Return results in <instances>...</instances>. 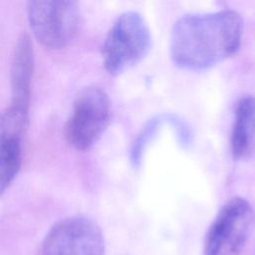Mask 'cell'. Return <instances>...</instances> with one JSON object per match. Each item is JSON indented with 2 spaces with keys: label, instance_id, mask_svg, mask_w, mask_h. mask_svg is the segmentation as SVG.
I'll list each match as a JSON object with an SVG mask.
<instances>
[{
  "label": "cell",
  "instance_id": "cell-1",
  "mask_svg": "<svg viewBox=\"0 0 255 255\" xmlns=\"http://www.w3.org/2000/svg\"><path fill=\"white\" fill-rule=\"evenodd\" d=\"M242 30V19L232 10L184 15L171 30L172 62L191 71L210 68L238 51Z\"/></svg>",
  "mask_w": 255,
  "mask_h": 255
},
{
  "label": "cell",
  "instance_id": "cell-3",
  "mask_svg": "<svg viewBox=\"0 0 255 255\" xmlns=\"http://www.w3.org/2000/svg\"><path fill=\"white\" fill-rule=\"evenodd\" d=\"M27 17L37 41L51 50L70 45L77 37L82 22L78 3L69 0L30 1Z\"/></svg>",
  "mask_w": 255,
  "mask_h": 255
},
{
  "label": "cell",
  "instance_id": "cell-5",
  "mask_svg": "<svg viewBox=\"0 0 255 255\" xmlns=\"http://www.w3.org/2000/svg\"><path fill=\"white\" fill-rule=\"evenodd\" d=\"M112 119V103L99 87L84 89L77 97L67 121V141L78 150L92 147L103 135Z\"/></svg>",
  "mask_w": 255,
  "mask_h": 255
},
{
  "label": "cell",
  "instance_id": "cell-10",
  "mask_svg": "<svg viewBox=\"0 0 255 255\" xmlns=\"http://www.w3.org/2000/svg\"><path fill=\"white\" fill-rule=\"evenodd\" d=\"M158 127H159V121L157 119L152 120L146 125V127H144V128L138 134L136 140L133 143L132 149L130 151V153H131L130 158L133 163H137L139 161V159L143 153V150L146 146V143H148L149 140L152 138V136L155 133Z\"/></svg>",
  "mask_w": 255,
  "mask_h": 255
},
{
  "label": "cell",
  "instance_id": "cell-9",
  "mask_svg": "<svg viewBox=\"0 0 255 255\" xmlns=\"http://www.w3.org/2000/svg\"><path fill=\"white\" fill-rule=\"evenodd\" d=\"M231 151L236 159H246L255 151V97H242L235 109L231 131Z\"/></svg>",
  "mask_w": 255,
  "mask_h": 255
},
{
  "label": "cell",
  "instance_id": "cell-4",
  "mask_svg": "<svg viewBox=\"0 0 255 255\" xmlns=\"http://www.w3.org/2000/svg\"><path fill=\"white\" fill-rule=\"evenodd\" d=\"M254 221V210L246 199L233 197L225 202L206 232L204 255H239L248 241Z\"/></svg>",
  "mask_w": 255,
  "mask_h": 255
},
{
  "label": "cell",
  "instance_id": "cell-6",
  "mask_svg": "<svg viewBox=\"0 0 255 255\" xmlns=\"http://www.w3.org/2000/svg\"><path fill=\"white\" fill-rule=\"evenodd\" d=\"M100 226L90 218L73 216L57 222L45 236L40 255H105Z\"/></svg>",
  "mask_w": 255,
  "mask_h": 255
},
{
  "label": "cell",
  "instance_id": "cell-2",
  "mask_svg": "<svg viewBox=\"0 0 255 255\" xmlns=\"http://www.w3.org/2000/svg\"><path fill=\"white\" fill-rule=\"evenodd\" d=\"M151 47V35L144 18L137 12L120 15L105 39L102 57L106 71L119 75L140 62Z\"/></svg>",
  "mask_w": 255,
  "mask_h": 255
},
{
  "label": "cell",
  "instance_id": "cell-7",
  "mask_svg": "<svg viewBox=\"0 0 255 255\" xmlns=\"http://www.w3.org/2000/svg\"><path fill=\"white\" fill-rule=\"evenodd\" d=\"M28 113L14 105L0 112V197L21 168Z\"/></svg>",
  "mask_w": 255,
  "mask_h": 255
},
{
  "label": "cell",
  "instance_id": "cell-8",
  "mask_svg": "<svg viewBox=\"0 0 255 255\" xmlns=\"http://www.w3.org/2000/svg\"><path fill=\"white\" fill-rule=\"evenodd\" d=\"M34 71V50L28 34H22L16 43L11 65V105L29 111Z\"/></svg>",
  "mask_w": 255,
  "mask_h": 255
}]
</instances>
